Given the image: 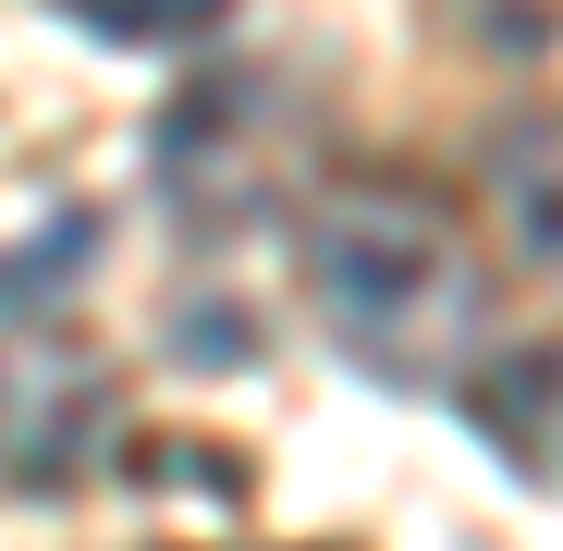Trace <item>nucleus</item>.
I'll return each instance as SVG.
<instances>
[{"label":"nucleus","instance_id":"1","mask_svg":"<svg viewBox=\"0 0 563 551\" xmlns=\"http://www.w3.org/2000/svg\"><path fill=\"white\" fill-rule=\"evenodd\" d=\"M62 13L86 37H123V49H184V37H209L233 0H62Z\"/></svg>","mask_w":563,"mask_h":551}]
</instances>
